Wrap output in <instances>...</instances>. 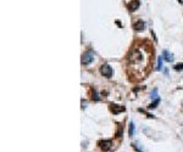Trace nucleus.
Segmentation results:
<instances>
[{
    "mask_svg": "<svg viewBox=\"0 0 183 152\" xmlns=\"http://www.w3.org/2000/svg\"><path fill=\"white\" fill-rule=\"evenodd\" d=\"M175 69L176 71H183V63H177V65H175Z\"/></svg>",
    "mask_w": 183,
    "mask_h": 152,
    "instance_id": "4468645a",
    "label": "nucleus"
},
{
    "mask_svg": "<svg viewBox=\"0 0 183 152\" xmlns=\"http://www.w3.org/2000/svg\"><path fill=\"white\" fill-rule=\"evenodd\" d=\"M98 146L103 151H109L112 147V141L111 140H101V141L98 142Z\"/></svg>",
    "mask_w": 183,
    "mask_h": 152,
    "instance_id": "20e7f679",
    "label": "nucleus"
},
{
    "mask_svg": "<svg viewBox=\"0 0 183 152\" xmlns=\"http://www.w3.org/2000/svg\"><path fill=\"white\" fill-rule=\"evenodd\" d=\"M150 65V52L143 49H133L128 56V68L132 69L133 74H138L139 78H144L145 69Z\"/></svg>",
    "mask_w": 183,
    "mask_h": 152,
    "instance_id": "f257e3e1",
    "label": "nucleus"
},
{
    "mask_svg": "<svg viewBox=\"0 0 183 152\" xmlns=\"http://www.w3.org/2000/svg\"><path fill=\"white\" fill-rule=\"evenodd\" d=\"M93 56H94V54H93V51L91 50H88V51H85L83 55H82V65H89L93 61Z\"/></svg>",
    "mask_w": 183,
    "mask_h": 152,
    "instance_id": "7ed1b4c3",
    "label": "nucleus"
},
{
    "mask_svg": "<svg viewBox=\"0 0 183 152\" xmlns=\"http://www.w3.org/2000/svg\"><path fill=\"white\" fill-rule=\"evenodd\" d=\"M132 147H133V149L136 150V151H137V152H143L141 149H138V147H137V144H132Z\"/></svg>",
    "mask_w": 183,
    "mask_h": 152,
    "instance_id": "dca6fc26",
    "label": "nucleus"
},
{
    "mask_svg": "<svg viewBox=\"0 0 183 152\" xmlns=\"http://www.w3.org/2000/svg\"><path fill=\"white\" fill-rule=\"evenodd\" d=\"M128 134H130V136L132 138L134 135V124H133V122H131L130 123V128H128Z\"/></svg>",
    "mask_w": 183,
    "mask_h": 152,
    "instance_id": "9d476101",
    "label": "nucleus"
},
{
    "mask_svg": "<svg viewBox=\"0 0 183 152\" xmlns=\"http://www.w3.org/2000/svg\"><path fill=\"white\" fill-rule=\"evenodd\" d=\"M150 97H152V99H159L158 97V89L155 88V89H153V91L150 92Z\"/></svg>",
    "mask_w": 183,
    "mask_h": 152,
    "instance_id": "f8f14e48",
    "label": "nucleus"
},
{
    "mask_svg": "<svg viewBox=\"0 0 183 152\" xmlns=\"http://www.w3.org/2000/svg\"><path fill=\"white\" fill-rule=\"evenodd\" d=\"M159 103H160V99H156V100H155V101H154V102L149 105V106H148V108H149V110H152V108H155V107L158 106Z\"/></svg>",
    "mask_w": 183,
    "mask_h": 152,
    "instance_id": "9b49d317",
    "label": "nucleus"
},
{
    "mask_svg": "<svg viewBox=\"0 0 183 152\" xmlns=\"http://www.w3.org/2000/svg\"><path fill=\"white\" fill-rule=\"evenodd\" d=\"M162 60H164V57H162V56H159L158 57V66L155 67V69H156V71H160V69H161V67H162Z\"/></svg>",
    "mask_w": 183,
    "mask_h": 152,
    "instance_id": "1a4fd4ad",
    "label": "nucleus"
},
{
    "mask_svg": "<svg viewBox=\"0 0 183 152\" xmlns=\"http://www.w3.org/2000/svg\"><path fill=\"white\" fill-rule=\"evenodd\" d=\"M110 110H111V112H112L114 114H119L121 113V112H123V111L126 110L123 106H120V105H110Z\"/></svg>",
    "mask_w": 183,
    "mask_h": 152,
    "instance_id": "39448f33",
    "label": "nucleus"
},
{
    "mask_svg": "<svg viewBox=\"0 0 183 152\" xmlns=\"http://www.w3.org/2000/svg\"><path fill=\"white\" fill-rule=\"evenodd\" d=\"M91 97H93V100H94V101H99V100H100V96H99V94L96 92V90H95V89H93V96H91Z\"/></svg>",
    "mask_w": 183,
    "mask_h": 152,
    "instance_id": "ddd939ff",
    "label": "nucleus"
},
{
    "mask_svg": "<svg viewBox=\"0 0 183 152\" xmlns=\"http://www.w3.org/2000/svg\"><path fill=\"white\" fill-rule=\"evenodd\" d=\"M100 73L106 78H111L114 74V71H112V68L110 67V65L104 63L101 67H100Z\"/></svg>",
    "mask_w": 183,
    "mask_h": 152,
    "instance_id": "f03ea898",
    "label": "nucleus"
},
{
    "mask_svg": "<svg viewBox=\"0 0 183 152\" xmlns=\"http://www.w3.org/2000/svg\"><path fill=\"white\" fill-rule=\"evenodd\" d=\"M162 57H164V60H165L166 62H171V61L173 60V55L170 54L167 50H164V51H162Z\"/></svg>",
    "mask_w": 183,
    "mask_h": 152,
    "instance_id": "6e6552de",
    "label": "nucleus"
},
{
    "mask_svg": "<svg viewBox=\"0 0 183 152\" xmlns=\"http://www.w3.org/2000/svg\"><path fill=\"white\" fill-rule=\"evenodd\" d=\"M139 5H141V1H139V0H132V1L127 5V7H128L130 11H136L137 9H139Z\"/></svg>",
    "mask_w": 183,
    "mask_h": 152,
    "instance_id": "423d86ee",
    "label": "nucleus"
},
{
    "mask_svg": "<svg viewBox=\"0 0 183 152\" xmlns=\"http://www.w3.org/2000/svg\"><path fill=\"white\" fill-rule=\"evenodd\" d=\"M123 131V128L121 129V127H119V130H117V133H116V135H117V138H121V133Z\"/></svg>",
    "mask_w": 183,
    "mask_h": 152,
    "instance_id": "2eb2a0df",
    "label": "nucleus"
},
{
    "mask_svg": "<svg viewBox=\"0 0 183 152\" xmlns=\"http://www.w3.org/2000/svg\"><path fill=\"white\" fill-rule=\"evenodd\" d=\"M144 22L142 21V20H138V21H136L133 23V28L137 31V32H141V31H143L144 29Z\"/></svg>",
    "mask_w": 183,
    "mask_h": 152,
    "instance_id": "0eeeda50",
    "label": "nucleus"
},
{
    "mask_svg": "<svg viewBox=\"0 0 183 152\" xmlns=\"http://www.w3.org/2000/svg\"><path fill=\"white\" fill-rule=\"evenodd\" d=\"M177 1H178V3H180V4H182V3H183L182 0H177Z\"/></svg>",
    "mask_w": 183,
    "mask_h": 152,
    "instance_id": "f3484780",
    "label": "nucleus"
}]
</instances>
